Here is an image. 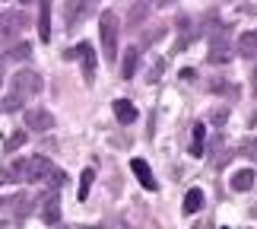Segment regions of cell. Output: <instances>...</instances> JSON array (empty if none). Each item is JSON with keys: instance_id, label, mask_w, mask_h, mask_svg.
<instances>
[{"instance_id": "1", "label": "cell", "mask_w": 257, "mask_h": 229, "mask_svg": "<svg viewBox=\"0 0 257 229\" xmlns=\"http://www.w3.org/2000/svg\"><path fill=\"white\" fill-rule=\"evenodd\" d=\"M51 172H54L51 159L29 156V159H13V163L4 169V178H16V182H45V178H51Z\"/></svg>"}, {"instance_id": "2", "label": "cell", "mask_w": 257, "mask_h": 229, "mask_svg": "<svg viewBox=\"0 0 257 229\" xmlns=\"http://www.w3.org/2000/svg\"><path fill=\"white\" fill-rule=\"evenodd\" d=\"M38 89H42V77L32 73V70H19L13 77V89H10V96H7V102L0 105V108H7V112H16V108H23L26 99H32Z\"/></svg>"}, {"instance_id": "3", "label": "cell", "mask_w": 257, "mask_h": 229, "mask_svg": "<svg viewBox=\"0 0 257 229\" xmlns=\"http://www.w3.org/2000/svg\"><path fill=\"white\" fill-rule=\"evenodd\" d=\"M98 29H102V48L108 61H117V32H121V23H117L114 10H102L98 16Z\"/></svg>"}, {"instance_id": "4", "label": "cell", "mask_w": 257, "mask_h": 229, "mask_svg": "<svg viewBox=\"0 0 257 229\" xmlns=\"http://www.w3.org/2000/svg\"><path fill=\"white\" fill-rule=\"evenodd\" d=\"M64 61H83V77L92 83V77H95V51H92L89 42H80L76 48L64 51Z\"/></svg>"}, {"instance_id": "5", "label": "cell", "mask_w": 257, "mask_h": 229, "mask_svg": "<svg viewBox=\"0 0 257 229\" xmlns=\"http://www.w3.org/2000/svg\"><path fill=\"white\" fill-rule=\"evenodd\" d=\"M95 4H98V0H67V4H64V23H67V29L80 26L83 19L92 13Z\"/></svg>"}, {"instance_id": "6", "label": "cell", "mask_w": 257, "mask_h": 229, "mask_svg": "<svg viewBox=\"0 0 257 229\" xmlns=\"http://www.w3.org/2000/svg\"><path fill=\"white\" fill-rule=\"evenodd\" d=\"M206 57H210V64H225L232 57L229 54V32H225V26H219L213 32V38H210V54H206Z\"/></svg>"}, {"instance_id": "7", "label": "cell", "mask_w": 257, "mask_h": 229, "mask_svg": "<svg viewBox=\"0 0 257 229\" xmlns=\"http://www.w3.org/2000/svg\"><path fill=\"white\" fill-rule=\"evenodd\" d=\"M26 127L29 131H51L54 127V115L48 108H29L26 112Z\"/></svg>"}, {"instance_id": "8", "label": "cell", "mask_w": 257, "mask_h": 229, "mask_svg": "<svg viewBox=\"0 0 257 229\" xmlns=\"http://www.w3.org/2000/svg\"><path fill=\"white\" fill-rule=\"evenodd\" d=\"M42 220L48 226H54L57 220H61V194H57L54 188L45 194V201H42Z\"/></svg>"}, {"instance_id": "9", "label": "cell", "mask_w": 257, "mask_h": 229, "mask_svg": "<svg viewBox=\"0 0 257 229\" xmlns=\"http://www.w3.org/2000/svg\"><path fill=\"white\" fill-rule=\"evenodd\" d=\"M131 172L137 175V178H140V185L146 188V191H159V182H156V175H153V169L150 166H146L143 163V159H131Z\"/></svg>"}, {"instance_id": "10", "label": "cell", "mask_w": 257, "mask_h": 229, "mask_svg": "<svg viewBox=\"0 0 257 229\" xmlns=\"http://www.w3.org/2000/svg\"><path fill=\"white\" fill-rule=\"evenodd\" d=\"M38 35L42 42H51V0H38Z\"/></svg>"}, {"instance_id": "11", "label": "cell", "mask_w": 257, "mask_h": 229, "mask_svg": "<svg viewBox=\"0 0 257 229\" xmlns=\"http://www.w3.org/2000/svg\"><path fill=\"white\" fill-rule=\"evenodd\" d=\"M137 64H140V51H137V48H127V51L121 54V77L124 80H134Z\"/></svg>"}, {"instance_id": "12", "label": "cell", "mask_w": 257, "mask_h": 229, "mask_svg": "<svg viewBox=\"0 0 257 229\" xmlns=\"http://www.w3.org/2000/svg\"><path fill=\"white\" fill-rule=\"evenodd\" d=\"M137 115H140V112L134 108V102H127V99H117V102H114V118L121 124H134Z\"/></svg>"}, {"instance_id": "13", "label": "cell", "mask_w": 257, "mask_h": 229, "mask_svg": "<svg viewBox=\"0 0 257 229\" xmlns=\"http://www.w3.org/2000/svg\"><path fill=\"white\" fill-rule=\"evenodd\" d=\"M19 26H26V16L23 13H7L0 19V38H10L13 32H19Z\"/></svg>"}, {"instance_id": "14", "label": "cell", "mask_w": 257, "mask_h": 229, "mask_svg": "<svg viewBox=\"0 0 257 229\" xmlns=\"http://www.w3.org/2000/svg\"><path fill=\"white\" fill-rule=\"evenodd\" d=\"M254 188V169H238L232 175V191H251Z\"/></svg>"}, {"instance_id": "15", "label": "cell", "mask_w": 257, "mask_h": 229, "mask_svg": "<svg viewBox=\"0 0 257 229\" xmlns=\"http://www.w3.org/2000/svg\"><path fill=\"white\" fill-rule=\"evenodd\" d=\"M238 54L241 57H257V32H241L238 35Z\"/></svg>"}, {"instance_id": "16", "label": "cell", "mask_w": 257, "mask_h": 229, "mask_svg": "<svg viewBox=\"0 0 257 229\" xmlns=\"http://www.w3.org/2000/svg\"><path fill=\"white\" fill-rule=\"evenodd\" d=\"M200 207H203V191H200V188H191V191L184 194V207H181V210H184L187 216H194Z\"/></svg>"}, {"instance_id": "17", "label": "cell", "mask_w": 257, "mask_h": 229, "mask_svg": "<svg viewBox=\"0 0 257 229\" xmlns=\"http://www.w3.org/2000/svg\"><path fill=\"white\" fill-rule=\"evenodd\" d=\"M203 137H206V127L197 121L191 127V156H203Z\"/></svg>"}, {"instance_id": "18", "label": "cell", "mask_w": 257, "mask_h": 229, "mask_svg": "<svg viewBox=\"0 0 257 229\" xmlns=\"http://www.w3.org/2000/svg\"><path fill=\"white\" fill-rule=\"evenodd\" d=\"M92 182H95V172H92V169H86V172L80 175V191H76V197H80V201H86V197H89V188H92Z\"/></svg>"}, {"instance_id": "19", "label": "cell", "mask_w": 257, "mask_h": 229, "mask_svg": "<svg viewBox=\"0 0 257 229\" xmlns=\"http://www.w3.org/2000/svg\"><path fill=\"white\" fill-rule=\"evenodd\" d=\"M23 143H26V131H16V134H10V137H7L4 150H7V153H16V150H19Z\"/></svg>"}, {"instance_id": "20", "label": "cell", "mask_w": 257, "mask_h": 229, "mask_svg": "<svg viewBox=\"0 0 257 229\" xmlns=\"http://www.w3.org/2000/svg\"><path fill=\"white\" fill-rule=\"evenodd\" d=\"M146 10H150V0H140V4L134 7V13H131V23H134V26H137V23H140V19L146 16Z\"/></svg>"}, {"instance_id": "21", "label": "cell", "mask_w": 257, "mask_h": 229, "mask_svg": "<svg viewBox=\"0 0 257 229\" xmlns=\"http://www.w3.org/2000/svg\"><path fill=\"white\" fill-rule=\"evenodd\" d=\"M241 153L248 159H257V137H248V140L241 143Z\"/></svg>"}, {"instance_id": "22", "label": "cell", "mask_w": 257, "mask_h": 229, "mask_svg": "<svg viewBox=\"0 0 257 229\" xmlns=\"http://www.w3.org/2000/svg\"><path fill=\"white\" fill-rule=\"evenodd\" d=\"M162 67H165V61L159 57V61L153 64V70H150V83H156V80H159V73H162Z\"/></svg>"}, {"instance_id": "23", "label": "cell", "mask_w": 257, "mask_h": 229, "mask_svg": "<svg viewBox=\"0 0 257 229\" xmlns=\"http://www.w3.org/2000/svg\"><path fill=\"white\" fill-rule=\"evenodd\" d=\"M225 118H229V112H225V108H216V112L210 115V121H213V124H222Z\"/></svg>"}, {"instance_id": "24", "label": "cell", "mask_w": 257, "mask_h": 229, "mask_svg": "<svg viewBox=\"0 0 257 229\" xmlns=\"http://www.w3.org/2000/svg\"><path fill=\"white\" fill-rule=\"evenodd\" d=\"M29 51H32L29 45H19V48H13V51H10V57H29Z\"/></svg>"}, {"instance_id": "25", "label": "cell", "mask_w": 257, "mask_h": 229, "mask_svg": "<svg viewBox=\"0 0 257 229\" xmlns=\"http://www.w3.org/2000/svg\"><path fill=\"white\" fill-rule=\"evenodd\" d=\"M181 80H197V73L191 70V67H184V70H181Z\"/></svg>"}, {"instance_id": "26", "label": "cell", "mask_w": 257, "mask_h": 229, "mask_svg": "<svg viewBox=\"0 0 257 229\" xmlns=\"http://www.w3.org/2000/svg\"><path fill=\"white\" fill-rule=\"evenodd\" d=\"M23 4H32V0H23Z\"/></svg>"}, {"instance_id": "27", "label": "cell", "mask_w": 257, "mask_h": 229, "mask_svg": "<svg viewBox=\"0 0 257 229\" xmlns=\"http://www.w3.org/2000/svg\"><path fill=\"white\" fill-rule=\"evenodd\" d=\"M0 229H7V226H4V223H0Z\"/></svg>"}, {"instance_id": "28", "label": "cell", "mask_w": 257, "mask_h": 229, "mask_svg": "<svg viewBox=\"0 0 257 229\" xmlns=\"http://www.w3.org/2000/svg\"><path fill=\"white\" fill-rule=\"evenodd\" d=\"M254 80H257V73H254Z\"/></svg>"}]
</instances>
